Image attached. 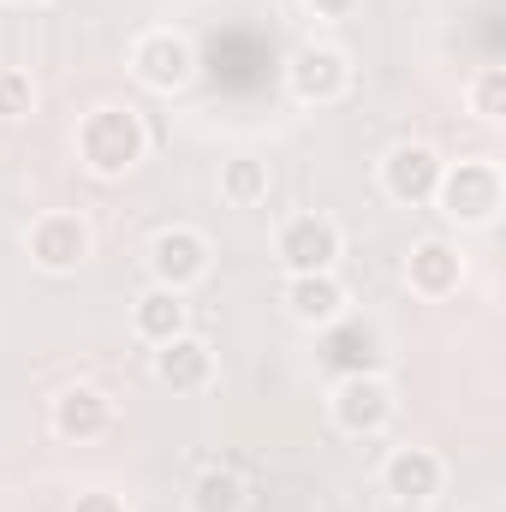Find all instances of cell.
I'll use <instances>...</instances> for the list:
<instances>
[{
    "label": "cell",
    "instance_id": "4fadbf2b",
    "mask_svg": "<svg viewBox=\"0 0 506 512\" xmlns=\"http://www.w3.org/2000/svg\"><path fill=\"white\" fill-rule=\"evenodd\" d=\"M48 423H54L60 441H96V435L114 429V399H108L102 387H90V382H72V387L54 393Z\"/></svg>",
    "mask_w": 506,
    "mask_h": 512
},
{
    "label": "cell",
    "instance_id": "44dd1931",
    "mask_svg": "<svg viewBox=\"0 0 506 512\" xmlns=\"http://www.w3.org/2000/svg\"><path fill=\"white\" fill-rule=\"evenodd\" d=\"M72 512H126V501H120L114 489H84V495L72 501Z\"/></svg>",
    "mask_w": 506,
    "mask_h": 512
},
{
    "label": "cell",
    "instance_id": "5bb4252c",
    "mask_svg": "<svg viewBox=\"0 0 506 512\" xmlns=\"http://www.w3.org/2000/svg\"><path fill=\"white\" fill-rule=\"evenodd\" d=\"M155 382L173 387V393H203V387L215 382V346L197 340L191 328L173 334L167 346H155Z\"/></svg>",
    "mask_w": 506,
    "mask_h": 512
},
{
    "label": "cell",
    "instance_id": "ba28073f",
    "mask_svg": "<svg viewBox=\"0 0 506 512\" xmlns=\"http://www.w3.org/2000/svg\"><path fill=\"white\" fill-rule=\"evenodd\" d=\"M322 364L334 370V376H381V364H387V340H381V328L370 316H340V322H328L322 328Z\"/></svg>",
    "mask_w": 506,
    "mask_h": 512
},
{
    "label": "cell",
    "instance_id": "e0dca14e",
    "mask_svg": "<svg viewBox=\"0 0 506 512\" xmlns=\"http://www.w3.org/2000/svg\"><path fill=\"white\" fill-rule=\"evenodd\" d=\"M251 489L233 465H203L197 483H191V512H245Z\"/></svg>",
    "mask_w": 506,
    "mask_h": 512
},
{
    "label": "cell",
    "instance_id": "30bf717a",
    "mask_svg": "<svg viewBox=\"0 0 506 512\" xmlns=\"http://www.w3.org/2000/svg\"><path fill=\"white\" fill-rule=\"evenodd\" d=\"M441 483H447V465L429 447H393L381 465V495L393 507H429L441 495Z\"/></svg>",
    "mask_w": 506,
    "mask_h": 512
},
{
    "label": "cell",
    "instance_id": "8992f818",
    "mask_svg": "<svg viewBox=\"0 0 506 512\" xmlns=\"http://www.w3.org/2000/svg\"><path fill=\"white\" fill-rule=\"evenodd\" d=\"M286 90L304 108H328V102H340L352 90V60L340 48H328V42H304L286 60Z\"/></svg>",
    "mask_w": 506,
    "mask_h": 512
},
{
    "label": "cell",
    "instance_id": "7402d4cb",
    "mask_svg": "<svg viewBox=\"0 0 506 512\" xmlns=\"http://www.w3.org/2000/svg\"><path fill=\"white\" fill-rule=\"evenodd\" d=\"M304 6H310L316 18H328V24H334V18H352V12H358L364 0H304Z\"/></svg>",
    "mask_w": 506,
    "mask_h": 512
},
{
    "label": "cell",
    "instance_id": "d6986e66",
    "mask_svg": "<svg viewBox=\"0 0 506 512\" xmlns=\"http://www.w3.org/2000/svg\"><path fill=\"white\" fill-rule=\"evenodd\" d=\"M30 114H36V84H30V72L0 66V120L12 126V120H30Z\"/></svg>",
    "mask_w": 506,
    "mask_h": 512
},
{
    "label": "cell",
    "instance_id": "2e32d148",
    "mask_svg": "<svg viewBox=\"0 0 506 512\" xmlns=\"http://www.w3.org/2000/svg\"><path fill=\"white\" fill-rule=\"evenodd\" d=\"M185 316H191V304H185V292H173V286H143L137 298H131V334L143 340V346H167L173 334H185Z\"/></svg>",
    "mask_w": 506,
    "mask_h": 512
},
{
    "label": "cell",
    "instance_id": "5b68a950",
    "mask_svg": "<svg viewBox=\"0 0 506 512\" xmlns=\"http://www.w3.org/2000/svg\"><path fill=\"white\" fill-rule=\"evenodd\" d=\"M340 251H346V233L316 209L280 221V233H274V256H280L286 274H328L340 262Z\"/></svg>",
    "mask_w": 506,
    "mask_h": 512
},
{
    "label": "cell",
    "instance_id": "52a82bcc",
    "mask_svg": "<svg viewBox=\"0 0 506 512\" xmlns=\"http://www.w3.org/2000/svg\"><path fill=\"white\" fill-rule=\"evenodd\" d=\"M209 268H215V245L197 227H161L149 239V274H155V286L191 292L197 280H209Z\"/></svg>",
    "mask_w": 506,
    "mask_h": 512
},
{
    "label": "cell",
    "instance_id": "9a60e30c",
    "mask_svg": "<svg viewBox=\"0 0 506 512\" xmlns=\"http://www.w3.org/2000/svg\"><path fill=\"white\" fill-rule=\"evenodd\" d=\"M405 286H411L417 298H453V292L465 286V251L447 245V239L411 245V256H405Z\"/></svg>",
    "mask_w": 506,
    "mask_h": 512
},
{
    "label": "cell",
    "instance_id": "603a6c76",
    "mask_svg": "<svg viewBox=\"0 0 506 512\" xmlns=\"http://www.w3.org/2000/svg\"><path fill=\"white\" fill-rule=\"evenodd\" d=\"M12 6H48V0H12Z\"/></svg>",
    "mask_w": 506,
    "mask_h": 512
},
{
    "label": "cell",
    "instance_id": "7a4b0ae2",
    "mask_svg": "<svg viewBox=\"0 0 506 512\" xmlns=\"http://www.w3.org/2000/svg\"><path fill=\"white\" fill-rule=\"evenodd\" d=\"M435 203H441V215L459 221V227H489V221L501 215V203H506L501 167L483 161V155L447 161V167H441V185H435Z\"/></svg>",
    "mask_w": 506,
    "mask_h": 512
},
{
    "label": "cell",
    "instance_id": "8fae6325",
    "mask_svg": "<svg viewBox=\"0 0 506 512\" xmlns=\"http://www.w3.org/2000/svg\"><path fill=\"white\" fill-rule=\"evenodd\" d=\"M441 167H447V161H441L429 143H399V149H387V155H381V191H387L393 203H405V209L435 203Z\"/></svg>",
    "mask_w": 506,
    "mask_h": 512
},
{
    "label": "cell",
    "instance_id": "ac0fdd59",
    "mask_svg": "<svg viewBox=\"0 0 506 512\" xmlns=\"http://www.w3.org/2000/svg\"><path fill=\"white\" fill-rule=\"evenodd\" d=\"M221 197H227L233 209H256V203H268V161H256V155H233V161H221Z\"/></svg>",
    "mask_w": 506,
    "mask_h": 512
},
{
    "label": "cell",
    "instance_id": "7c38bea8",
    "mask_svg": "<svg viewBox=\"0 0 506 512\" xmlns=\"http://www.w3.org/2000/svg\"><path fill=\"white\" fill-rule=\"evenodd\" d=\"M280 304H286V316H292L298 328H316V334L352 310V298H346V280H340L334 268H328V274H286V286H280Z\"/></svg>",
    "mask_w": 506,
    "mask_h": 512
},
{
    "label": "cell",
    "instance_id": "3957f363",
    "mask_svg": "<svg viewBox=\"0 0 506 512\" xmlns=\"http://www.w3.org/2000/svg\"><path fill=\"white\" fill-rule=\"evenodd\" d=\"M131 78H137L143 90H155V96L185 90V84L197 78V48H191V36L173 30V24L143 30V36L131 42Z\"/></svg>",
    "mask_w": 506,
    "mask_h": 512
},
{
    "label": "cell",
    "instance_id": "ffe728a7",
    "mask_svg": "<svg viewBox=\"0 0 506 512\" xmlns=\"http://www.w3.org/2000/svg\"><path fill=\"white\" fill-rule=\"evenodd\" d=\"M471 114L489 120V126L506 114V72L501 66H483V72L471 78Z\"/></svg>",
    "mask_w": 506,
    "mask_h": 512
},
{
    "label": "cell",
    "instance_id": "9c48e42d",
    "mask_svg": "<svg viewBox=\"0 0 506 512\" xmlns=\"http://www.w3.org/2000/svg\"><path fill=\"white\" fill-rule=\"evenodd\" d=\"M24 245H30V262L42 274H78L84 256H90V227L72 209H48V215L30 221V239Z\"/></svg>",
    "mask_w": 506,
    "mask_h": 512
},
{
    "label": "cell",
    "instance_id": "6da1fadb",
    "mask_svg": "<svg viewBox=\"0 0 506 512\" xmlns=\"http://www.w3.org/2000/svg\"><path fill=\"white\" fill-rule=\"evenodd\" d=\"M143 155H149L143 114H131V108H90L78 120V161L96 179H126Z\"/></svg>",
    "mask_w": 506,
    "mask_h": 512
},
{
    "label": "cell",
    "instance_id": "277c9868",
    "mask_svg": "<svg viewBox=\"0 0 506 512\" xmlns=\"http://www.w3.org/2000/svg\"><path fill=\"white\" fill-rule=\"evenodd\" d=\"M328 417L340 435L352 441H370L393 423V387L387 376H334V393H328Z\"/></svg>",
    "mask_w": 506,
    "mask_h": 512
}]
</instances>
